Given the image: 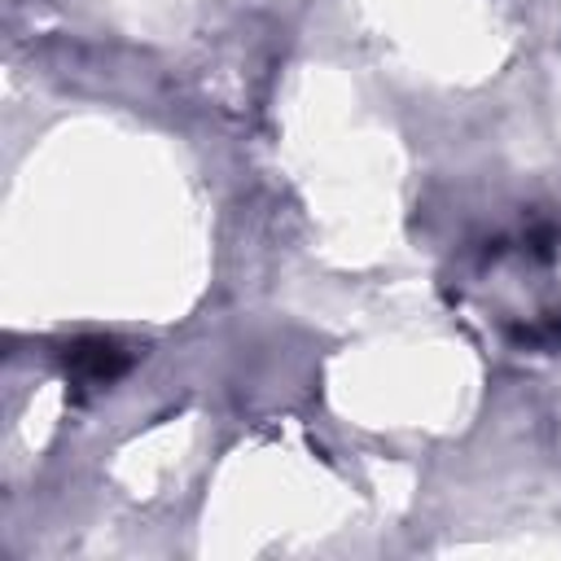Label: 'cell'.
<instances>
[{"instance_id":"1","label":"cell","mask_w":561,"mask_h":561,"mask_svg":"<svg viewBox=\"0 0 561 561\" xmlns=\"http://www.w3.org/2000/svg\"><path fill=\"white\" fill-rule=\"evenodd\" d=\"M123 364H127V355L114 342H105V337H88V342H79L70 351V368L83 373V377H92V381H110Z\"/></svg>"}]
</instances>
